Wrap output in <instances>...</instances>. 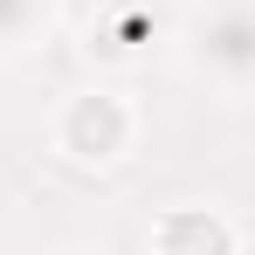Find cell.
I'll return each instance as SVG.
<instances>
[{
    "label": "cell",
    "mask_w": 255,
    "mask_h": 255,
    "mask_svg": "<svg viewBox=\"0 0 255 255\" xmlns=\"http://www.w3.org/2000/svg\"><path fill=\"white\" fill-rule=\"evenodd\" d=\"M193 62L221 76L228 90H249L255 83V7H214L207 21L193 28Z\"/></svg>",
    "instance_id": "1"
},
{
    "label": "cell",
    "mask_w": 255,
    "mask_h": 255,
    "mask_svg": "<svg viewBox=\"0 0 255 255\" xmlns=\"http://www.w3.org/2000/svg\"><path fill=\"white\" fill-rule=\"evenodd\" d=\"M62 145H69V159H118L131 145V111L111 90H83L62 118Z\"/></svg>",
    "instance_id": "2"
},
{
    "label": "cell",
    "mask_w": 255,
    "mask_h": 255,
    "mask_svg": "<svg viewBox=\"0 0 255 255\" xmlns=\"http://www.w3.org/2000/svg\"><path fill=\"white\" fill-rule=\"evenodd\" d=\"M159 255H235V235H228V221L186 207L159 228Z\"/></svg>",
    "instance_id": "3"
},
{
    "label": "cell",
    "mask_w": 255,
    "mask_h": 255,
    "mask_svg": "<svg viewBox=\"0 0 255 255\" xmlns=\"http://www.w3.org/2000/svg\"><path fill=\"white\" fill-rule=\"evenodd\" d=\"M42 14H48V0H0V48H14Z\"/></svg>",
    "instance_id": "4"
}]
</instances>
